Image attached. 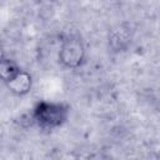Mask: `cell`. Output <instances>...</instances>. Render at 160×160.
<instances>
[{"instance_id":"obj_1","label":"cell","mask_w":160,"mask_h":160,"mask_svg":"<svg viewBox=\"0 0 160 160\" xmlns=\"http://www.w3.org/2000/svg\"><path fill=\"white\" fill-rule=\"evenodd\" d=\"M68 108L62 104L42 101L38 104L34 111L35 121L42 128H56L60 126L68 118Z\"/></svg>"},{"instance_id":"obj_2","label":"cell","mask_w":160,"mask_h":160,"mask_svg":"<svg viewBox=\"0 0 160 160\" xmlns=\"http://www.w3.org/2000/svg\"><path fill=\"white\" fill-rule=\"evenodd\" d=\"M85 56V48L79 36L70 35L61 41L59 51V61L69 69H75L81 65Z\"/></svg>"},{"instance_id":"obj_3","label":"cell","mask_w":160,"mask_h":160,"mask_svg":"<svg viewBox=\"0 0 160 160\" xmlns=\"http://www.w3.org/2000/svg\"><path fill=\"white\" fill-rule=\"evenodd\" d=\"M8 89L15 95H25L31 88V76L26 71L20 70L14 78L5 81Z\"/></svg>"},{"instance_id":"obj_4","label":"cell","mask_w":160,"mask_h":160,"mask_svg":"<svg viewBox=\"0 0 160 160\" xmlns=\"http://www.w3.org/2000/svg\"><path fill=\"white\" fill-rule=\"evenodd\" d=\"M20 71V68L10 59H2L1 60V66H0V72H1V78L5 81L10 80L11 78H14L18 72Z\"/></svg>"}]
</instances>
